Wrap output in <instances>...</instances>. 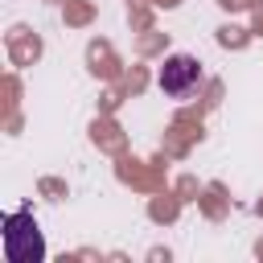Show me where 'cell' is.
Masks as SVG:
<instances>
[{
	"mask_svg": "<svg viewBox=\"0 0 263 263\" xmlns=\"http://www.w3.org/2000/svg\"><path fill=\"white\" fill-rule=\"evenodd\" d=\"M4 259L8 263H41L45 259V242H41V230L29 210H16L4 218Z\"/></svg>",
	"mask_w": 263,
	"mask_h": 263,
	"instance_id": "cell-1",
	"label": "cell"
},
{
	"mask_svg": "<svg viewBox=\"0 0 263 263\" xmlns=\"http://www.w3.org/2000/svg\"><path fill=\"white\" fill-rule=\"evenodd\" d=\"M197 82H201V66H197V58H189V53H173V58L160 66V90H164L168 99H185Z\"/></svg>",
	"mask_w": 263,
	"mask_h": 263,
	"instance_id": "cell-2",
	"label": "cell"
}]
</instances>
